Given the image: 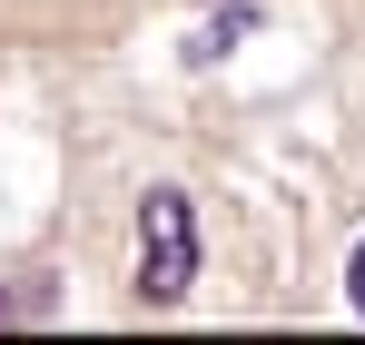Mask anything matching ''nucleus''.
Masks as SVG:
<instances>
[{"label": "nucleus", "mask_w": 365, "mask_h": 345, "mask_svg": "<svg viewBox=\"0 0 365 345\" xmlns=\"http://www.w3.org/2000/svg\"><path fill=\"white\" fill-rule=\"evenodd\" d=\"M187 277H197V217H187L178 187H148V207H138V296L178 306Z\"/></svg>", "instance_id": "nucleus-1"}, {"label": "nucleus", "mask_w": 365, "mask_h": 345, "mask_svg": "<svg viewBox=\"0 0 365 345\" xmlns=\"http://www.w3.org/2000/svg\"><path fill=\"white\" fill-rule=\"evenodd\" d=\"M247 20H257V10H217V20H207V30H197V40H187V59H217L227 50V40H237Z\"/></svg>", "instance_id": "nucleus-2"}, {"label": "nucleus", "mask_w": 365, "mask_h": 345, "mask_svg": "<svg viewBox=\"0 0 365 345\" xmlns=\"http://www.w3.org/2000/svg\"><path fill=\"white\" fill-rule=\"evenodd\" d=\"M346 296H356V316H365V247H356V277H346Z\"/></svg>", "instance_id": "nucleus-3"}]
</instances>
